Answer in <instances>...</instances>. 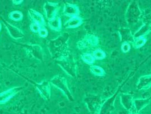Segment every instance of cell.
<instances>
[{"label": "cell", "mask_w": 151, "mask_h": 114, "mask_svg": "<svg viewBox=\"0 0 151 114\" xmlns=\"http://www.w3.org/2000/svg\"><path fill=\"white\" fill-rule=\"evenodd\" d=\"M69 36L67 33H64L56 38L50 40L48 43V49L52 58L58 60L65 55Z\"/></svg>", "instance_id": "1"}, {"label": "cell", "mask_w": 151, "mask_h": 114, "mask_svg": "<svg viewBox=\"0 0 151 114\" xmlns=\"http://www.w3.org/2000/svg\"><path fill=\"white\" fill-rule=\"evenodd\" d=\"M50 83L60 90L69 100L71 102L74 100V97L69 89L67 80L64 76H56L50 80Z\"/></svg>", "instance_id": "2"}, {"label": "cell", "mask_w": 151, "mask_h": 114, "mask_svg": "<svg viewBox=\"0 0 151 114\" xmlns=\"http://www.w3.org/2000/svg\"><path fill=\"white\" fill-rule=\"evenodd\" d=\"M56 61L58 65L69 76L72 78L77 76V65L73 59L65 55Z\"/></svg>", "instance_id": "3"}, {"label": "cell", "mask_w": 151, "mask_h": 114, "mask_svg": "<svg viewBox=\"0 0 151 114\" xmlns=\"http://www.w3.org/2000/svg\"><path fill=\"white\" fill-rule=\"evenodd\" d=\"M142 15V12L136 2H132L127 9L126 18L130 25H135L139 22Z\"/></svg>", "instance_id": "4"}, {"label": "cell", "mask_w": 151, "mask_h": 114, "mask_svg": "<svg viewBox=\"0 0 151 114\" xmlns=\"http://www.w3.org/2000/svg\"><path fill=\"white\" fill-rule=\"evenodd\" d=\"M23 46L27 55L31 58L40 62L44 60V52L40 46L37 44H27Z\"/></svg>", "instance_id": "5"}, {"label": "cell", "mask_w": 151, "mask_h": 114, "mask_svg": "<svg viewBox=\"0 0 151 114\" xmlns=\"http://www.w3.org/2000/svg\"><path fill=\"white\" fill-rule=\"evenodd\" d=\"M25 78L26 79H28L27 81H29L31 84L35 87V88L37 89L43 99L45 100H48L50 99L51 95V86L48 81H43L40 83H37L26 78Z\"/></svg>", "instance_id": "6"}, {"label": "cell", "mask_w": 151, "mask_h": 114, "mask_svg": "<svg viewBox=\"0 0 151 114\" xmlns=\"http://www.w3.org/2000/svg\"><path fill=\"white\" fill-rule=\"evenodd\" d=\"M2 23L11 38L15 40H19L24 37V33L20 28L12 25L3 18H2Z\"/></svg>", "instance_id": "7"}, {"label": "cell", "mask_w": 151, "mask_h": 114, "mask_svg": "<svg viewBox=\"0 0 151 114\" xmlns=\"http://www.w3.org/2000/svg\"><path fill=\"white\" fill-rule=\"evenodd\" d=\"M60 9V6L59 3L53 2H46L43 6V10L46 18L49 21L57 16Z\"/></svg>", "instance_id": "8"}, {"label": "cell", "mask_w": 151, "mask_h": 114, "mask_svg": "<svg viewBox=\"0 0 151 114\" xmlns=\"http://www.w3.org/2000/svg\"><path fill=\"white\" fill-rule=\"evenodd\" d=\"M22 90V87L16 86L10 88L0 93V105H4L12 99Z\"/></svg>", "instance_id": "9"}, {"label": "cell", "mask_w": 151, "mask_h": 114, "mask_svg": "<svg viewBox=\"0 0 151 114\" xmlns=\"http://www.w3.org/2000/svg\"><path fill=\"white\" fill-rule=\"evenodd\" d=\"M120 89L121 87L113 95L108 98L102 104L99 114H110L112 113L114 109V102L118 94L119 91H120Z\"/></svg>", "instance_id": "10"}, {"label": "cell", "mask_w": 151, "mask_h": 114, "mask_svg": "<svg viewBox=\"0 0 151 114\" xmlns=\"http://www.w3.org/2000/svg\"><path fill=\"white\" fill-rule=\"evenodd\" d=\"M98 44L97 37L93 35L86 36L84 38L77 42V47L79 49H84L90 46H95Z\"/></svg>", "instance_id": "11"}, {"label": "cell", "mask_w": 151, "mask_h": 114, "mask_svg": "<svg viewBox=\"0 0 151 114\" xmlns=\"http://www.w3.org/2000/svg\"><path fill=\"white\" fill-rule=\"evenodd\" d=\"M85 101L91 113H95L100 110L102 106L101 100L97 97H88Z\"/></svg>", "instance_id": "12"}, {"label": "cell", "mask_w": 151, "mask_h": 114, "mask_svg": "<svg viewBox=\"0 0 151 114\" xmlns=\"http://www.w3.org/2000/svg\"><path fill=\"white\" fill-rule=\"evenodd\" d=\"M63 13L64 15L72 18L78 16L80 14V9L78 6L75 4L67 2L64 4Z\"/></svg>", "instance_id": "13"}, {"label": "cell", "mask_w": 151, "mask_h": 114, "mask_svg": "<svg viewBox=\"0 0 151 114\" xmlns=\"http://www.w3.org/2000/svg\"><path fill=\"white\" fill-rule=\"evenodd\" d=\"M28 14L33 23H37L41 27H43L45 25V20L43 15L38 11L33 9H30L28 11Z\"/></svg>", "instance_id": "14"}, {"label": "cell", "mask_w": 151, "mask_h": 114, "mask_svg": "<svg viewBox=\"0 0 151 114\" xmlns=\"http://www.w3.org/2000/svg\"><path fill=\"white\" fill-rule=\"evenodd\" d=\"M134 100L133 97L129 94H122L121 95V103L128 111H131L135 108Z\"/></svg>", "instance_id": "15"}, {"label": "cell", "mask_w": 151, "mask_h": 114, "mask_svg": "<svg viewBox=\"0 0 151 114\" xmlns=\"http://www.w3.org/2000/svg\"><path fill=\"white\" fill-rule=\"evenodd\" d=\"M151 87V75H147L141 76L139 79V81L137 84V89L147 90Z\"/></svg>", "instance_id": "16"}, {"label": "cell", "mask_w": 151, "mask_h": 114, "mask_svg": "<svg viewBox=\"0 0 151 114\" xmlns=\"http://www.w3.org/2000/svg\"><path fill=\"white\" fill-rule=\"evenodd\" d=\"M83 23V20L79 16L70 18L68 21L64 23V27L65 28H76L80 25Z\"/></svg>", "instance_id": "17"}, {"label": "cell", "mask_w": 151, "mask_h": 114, "mask_svg": "<svg viewBox=\"0 0 151 114\" xmlns=\"http://www.w3.org/2000/svg\"><path fill=\"white\" fill-rule=\"evenodd\" d=\"M49 28L55 31H60L62 29V23L60 17L58 15L48 21Z\"/></svg>", "instance_id": "18"}, {"label": "cell", "mask_w": 151, "mask_h": 114, "mask_svg": "<svg viewBox=\"0 0 151 114\" xmlns=\"http://www.w3.org/2000/svg\"><path fill=\"white\" fill-rule=\"evenodd\" d=\"M151 102V98L136 99L134 100V107L136 113L140 111L144 108L147 106Z\"/></svg>", "instance_id": "19"}, {"label": "cell", "mask_w": 151, "mask_h": 114, "mask_svg": "<svg viewBox=\"0 0 151 114\" xmlns=\"http://www.w3.org/2000/svg\"><path fill=\"white\" fill-rule=\"evenodd\" d=\"M119 34L121 36V41L124 42H131L135 41L134 35H132L130 30L127 29H123L119 31Z\"/></svg>", "instance_id": "20"}, {"label": "cell", "mask_w": 151, "mask_h": 114, "mask_svg": "<svg viewBox=\"0 0 151 114\" xmlns=\"http://www.w3.org/2000/svg\"><path fill=\"white\" fill-rule=\"evenodd\" d=\"M151 31V26L148 24H145L142 26L134 35V37L135 39L144 37V36L148 34Z\"/></svg>", "instance_id": "21"}, {"label": "cell", "mask_w": 151, "mask_h": 114, "mask_svg": "<svg viewBox=\"0 0 151 114\" xmlns=\"http://www.w3.org/2000/svg\"><path fill=\"white\" fill-rule=\"evenodd\" d=\"M9 17L10 20L15 22H19L22 20L23 15L21 11L14 10L9 13Z\"/></svg>", "instance_id": "22"}, {"label": "cell", "mask_w": 151, "mask_h": 114, "mask_svg": "<svg viewBox=\"0 0 151 114\" xmlns=\"http://www.w3.org/2000/svg\"><path fill=\"white\" fill-rule=\"evenodd\" d=\"M90 70L92 74L96 76H105L106 74L105 70L98 66H91L90 68Z\"/></svg>", "instance_id": "23"}, {"label": "cell", "mask_w": 151, "mask_h": 114, "mask_svg": "<svg viewBox=\"0 0 151 114\" xmlns=\"http://www.w3.org/2000/svg\"><path fill=\"white\" fill-rule=\"evenodd\" d=\"M81 58L84 62L89 65L93 64L95 60L93 55L88 53L83 54V55H82L81 56Z\"/></svg>", "instance_id": "24"}, {"label": "cell", "mask_w": 151, "mask_h": 114, "mask_svg": "<svg viewBox=\"0 0 151 114\" xmlns=\"http://www.w3.org/2000/svg\"><path fill=\"white\" fill-rule=\"evenodd\" d=\"M93 55L95 59H97L98 60H103V59L105 58V57H106V54L104 52L101 50V49H97V50H95L93 52Z\"/></svg>", "instance_id": "25"}, {"label": "cell", "mask_w": 151, "mask_h": 114, "mask_svg": "<svg viewBox=\"0 0 151 114\" xmlns=\"http://www.w3.org/2000/svg\"><path fill=\"white\" fill-rule=\"evenodd\" d=\"M135 40V42L134 43V47L136 49H139V48L142 47V46H143L145 45V44L147 42L146 38H145L144 37L137 38Z\"/></svg>", "instance_id": "26"}, {"label": "cell", "mask_w": 151, "mask_h": 114, "mask_svg": "<svg viewBox=\"0 0 151 114\" xmlns=\"http://www.w3.org/2000/svg\"><path fill=\"white\" fill-rule=\"evenodd\" d=\"M31 31L35 33H38L41 29V26L36 23H32L30 25Z\"/></svg>", "instance_id": "27"}, {"label": "cell", "mask_w": 151, "mask_h": 114, "mask_svg": "<svg viewBox=\"0 0 151 114\" xmlns=\"http://www.w3.org/2000/svg\"><path fill=\"white\" fill-rule=\"evenodd\" d=\"M121 48H122V50L123 53H127L129 52V50H130V45H129V43L124 42V43L122 44Z\"/></svg>", "instance_id": "28"}, {"label": "cell", "mask_w": 151, "mask_h": 114, "mask_svg": "<svg viewBox=\"0 0 151 114\" xmlns=\"http://www.w3.org/2000/svg\"><path fill=\"white\" fill-rule=\"evenodd\" d=\"M38 34H39V37H40L42 38H45L47 37V36L48 34V32L46 29L41 28L40 31H39Z\"/></svg>", "instance_id": "29"}, {"label": "cell", "mask_w": 151, "mask_h": 114, "mask_svg": "<svg viewBox=\"0 0 151 114\" xmlns=\"http://www.w3.org/2000/svg\"><path fill=\"white\" fill-rule=\"evenodd\" d=\"M12 2H13V4H14V5H19V4H21L22 3L23 1H22V0H19V1L13 0Z\"/></svg>", "instance_id": "30"}, {"label": "cell", "mask_w": 151, "mask_h": 114, "mask_svg": "<svg viewBox=\"0 0 151 114\" xmlns=\"http://www.w3.org/2000/svg\"><path fill=\"white\" fill-rule=\"evenodd\" d=\"M2 29V25H1V23H0V31Z\"/></svg>", "instance_id": "31"}, {"label": "cell", "mask_w": 151, "mask_h": 114, "mask_svg": "<svg viewBox=\"0 0 151 114\" xmlns=\"http://www.w3.org/2000/svg\"><path fill=\"white\" fill-rule=\"evenodd\" d=\"M129 114H137V113L135 112V113H130Z\"/></svg>", "instance_id": "32"}, {"label": "cell", "mask_w": 151, "mask_h": 114, "mask_svg": "<svg viewBox=\"0 0 151 114\" xmlns=\"http://www.w3.org/2000/svg\"><path fill=\"white\" fill-rule=\"evenodd\" d=\"M0 86H1V84H0Z\"/></svg>", "instance_id": "33"}]
</instances>
